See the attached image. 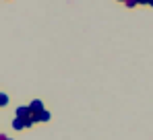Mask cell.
Returning a JSON list of instances; mask_svg holds the SVG:
<instances>
[{
  "label": "cell",
  "instance_id": "cell-1",
  "mask_svg": "<svg viewBox=\"0 0 153 140\" xmlns=\"http://www.w3.org/2000/svg\"><path fill=\"white\" fill-rule=\"evenodd\" d=\"M15 113H17V117H19V119H23V122L33 116V113H31V109H29V105H19Z\"/></svg>",
  "mask_w": 153,
  "mask_h": 140
},
{
  "label": "cell",
  "instance_id": "cell-2",
  "mask_svg": "<svg viewBox=\"0 0 153 140\" xmlns=\"http://www.w3.org/2000/svg\"><path fill=\"white\" fill-rule=\"evenodd\" d=\"M29 109H31V113H39V111H44V103L39 99H33L29 103Z\"/></svg>",
  "mask_w": 153,
  "mask_h": 140
},
{
  "label": "cell",
  "instance_id": "cell-3",
  "mask_svg": "<svg viewBox=\"0 0 153 140\" xmlns=\"http://www.w3.org/2000/svg\"><path fill=\"white\" fill-rule=\"evenodd\" d=\"M31 119H33L35 124H37V122H48V119H50V111H46V109H44V111H39V113H33Z\"/></svg>",
  "mask_w": 153,
  "mask_h": 140
},
{
  "label": "cell",
  "instance_id": "cell-4",
  "mask_svg": "<svg viewBox=\"0 0 153 140\" xmlns=\"http://www.w3.org/2000/svg\"><path fill=\"white\" fill-rule=\"evenodd\" d=\"M13 130H19V132H21V130H25V122H23V119H19V117H15V119H13Z\"/></svg>",
  "mask_w": 153,
  "mask_h": 140
},
{
  "label": "cell",
  "instance_id": "cell-5",
  "mask_svg": "<svg viewBox=\"0 0 153 140\" xmlns=\"http://www.w3.org/2000/svg\"><path fill=\"white\" fill-rule=\"evenodd\" d=\"M6 103H8V97H6L4 93H0V107H4Z\"/></svg>",
  "mask_w": 153,
  "mask_h": 140
},
{
  "label": "cell",
  "instance_id": "cell-6",
  "mask_svg": "<svg viewBox=\"0 0 153 140\" xmlns=\"http://www.w3.org/2000/svg\"><path fill=\"white\" fill-rule=\"evenodd\" d=\"M33 124H35V122H33V119H31V117H29V119H25V128H31V126H33Z\"/></svg>",
  "mask_w": 153,
  "mask_h": 140
},
{
  "label": "cell",
  "instance_id": "cell-7",
  "mask_svg": "<svg viewBox=\"0 0 153 140\" xmlns=\"http://www.w3.org/2000/svg\"><path fill=\"white\" fill-rule=\"evenodd\" d=\"M0 140H6V136H4V134H0Z\"/></svg>",
  "mask_w": 153,
  "mask_h": 140
},
{
  "label": "cell",
  "instance_id": "cell-8",
  "mask_svg": "<svg viewBox=\"0 0 153 140\" xmlns=\"http://www.w3.org/2000/svg\"><path fill=\"white\" fill-rule=\"evenodd\" d=\"M6 140H13V138H6Z\"/></svg>",
  "mask_w": 153,
  "mask_h": 140
}]
</instances>
